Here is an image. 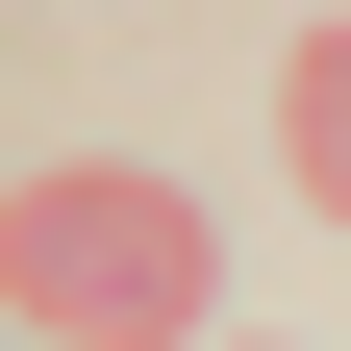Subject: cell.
Listing matches in <instances>:
<instances>
[{"instance_id":"2","label":"cell","mask_w":351,"mask_h":351,"mask_svg":"<svg viewBox=\"0 0 351 351\" xmlns=\"http://www.w3.org/2000/svg\"><path fill=\"white\" fill-rule=\"evenodd\" d=\"M276 176L351 226V25H301V51H276Z\"/></svg>"},{"instance_id":"1","label":"cell","mask_w":351,"mask_h":351,"mask_svg":"<svg viewBox=\"0 0 351 351\" xmlns=\"http://www.w3.org/2000/svg\"><path fill=\"white\" fill-rule=\"evenodd\" d=\"M0 276H25L51 351H201L226 226H201V176H151V151H51L25 201H0Z\"/></svg>"}]
</instances>
